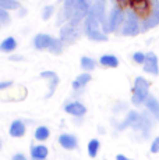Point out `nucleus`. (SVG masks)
Masks as SVG:
<instances>
[{
  "mask_svg": "<svg viewBox=\"0 0 159 160\" xmlns=\"http://www.w3.org/2000/svg\"><path fill=\"white\" fill-rule=\"evenodd\" d=\"M148 89H149V82L142 77L136 78L134 82V89H133V103L134 104H141L148 99Z\"/></svg>",
  "mask_w": 159,
  "mask_h": 160,
  "instance_id": "nucleus-1",
  "label": "nucleus"
},
{
  "mask_svg": "<svg viewBox=\"0 0 159 160\" xmlns=\"http://www.w3.org/2000/svg\"><path fill=\"white\" fill-rule=\"evenodd\" d=\"M98 24L99 21L96 18H94L92 15H87V20H85V32L87 36L92 41H98V42H105L108 39V36L105 33H102L98 28Z\"/></svg>",
  "mask_w": 159,
  "mask_h": 160,
  "instance_id": "nucleus-2",
  "label": "nucleus"
},
{
  "mask_svg": "<svg viewBox=\"0 0 159 160\" xmlns=\"http://www.w3.org/2000/svg\"><path fill=\"white\" fill-rule=\"evenodd\" d=\"M140 32L138 21H137V15L134 11H127V18L123 27V35L126 36H136Z\"/></svg>",
  "mask_w": 159,
  "mask_h": 160,
  "instance_id": "nucleus-3",
  "label": "nucleus"
},
{
  "mask_svg": "<svg viewBox=\"0 0 159 160\" xmlns=\"http://www.w3.org/2000/svg\"><path fill=\"white\" fill-rule=\"evenodd\" d=\"M78 2L80 0H64V4H63L62 10H60V13H59L57 24H62L64 21L73 18V15L75 13V8H77V6H78Z\"/></svg>",
  "mask_w": 159,
  "mask_h": 160,
  "instance_id": "nucleus-4",
  "label": "nucleus"
},
{
  "mask_svg": "<svg viewBox=\"0 0 159 160\" xmlns=\"http://www.w3.org/2000/svg\"><path fill=\"white\" fill-rule=\"evenodd\" d=\"M159 25V2L158 0H152V11L148 18H145L142 22V29H149Z\"/></svg>",
  "mask_w": 159,
  "mask_h": 160,
  "instance_id": "nucleus-5",
  "label": "nucleus"
},
{
  "mask_svg": "<svg viewBox=\"0 0 159 160\" xmlns=\"http://www.w3.org/2000/svg\"><path fill=\"white\" fill-rule=\"evenodd\" d=\"M130 6L138 15H142V17H146V18L149 17V14L152 11L149 0H130Z\"/></svg>",
  "mask_w": 159,
  "mask_h": 160,
  "instance_id": "nucleus-6",
  "label": "nucleus"
},
{
  "mask_svg": "<svg viewBox=\"0 0 159 160\" xmlns=\"http://www.w3.org/2000/svg\"><path fill=\"white\" fill-rule=\"evenodd\" d=\"M123 21V13L120 11V8H113L109 15L108 22L105 24V32H112L117 28Z\"/></svg>",
  "mask_w": 159,
  "mask_h": 160,
  "instance_id": "nucleus-7",
  "label": "nucleus"
},
{
  "mask_svg": "<svg viewBox=\"0 0 159 160\" xmlns=\"http://www.w3.org/2000/svg\"><path fill=\"white\" fill-rule=\"evenodd\" d=\"M77 36H78L77 27L71 25L70 22L67 24V25H64L62 28V31H60V39H62L63 43H73Z\"/></svg>",
  "mask_w": 159,
  "mask_h": 160,
  "instance_id": "nucleus-8",
  "label": "nucleus"
},
{
  "mask_svg": "<svg viewBox=\"0 0 159 160\" xmlns=\"http://www.w3.org/2000/svg\"><path fill=\"white\" fill-rule=\"evenodd\" d=\"M144 71L152 74V75H158L159 67H158V57L154 53H148L145 57V63H144Z\"/></svg>",
  "mask_w": 159,
  "mask_h": 160,
  "instance_id": "nucleus-9",
  "label": "nucleus"
},
{
  "mask_svg": "<svg viewBox=\"0 0 159 160\" xmlns=\"http://www.w3.org/2000/svg\"><path fill=\"white\" fill-rule=\"evenodd\" d=\"M42 78L45 79H49V93H48V98H50L53 95V92L56 91V87L59 84V77L56 75V72L53 71H44L41 74Z\"/></svg>",
  "mask_w": 159,
  "mask_h": 160,
  "instance_id": "nucleus-10",
  "label": "nucleus"
},
{
  "mask_svg": "<svg viewBox=\"0 0 159 160\" xmlns=\"http://www.w3.org/2000/svg\"><path fill=\"white\" fill-rule=\"evenodd\" d=\"M64 110H66L69 114H73V116H84L85 113H87V109H85L84 104L78 103V102H73V103H69L66 107H64Z\"/></svg>",
  "mask_w": 159,
  "mask_h": 160,
  "instance_id": "nucleus-11",
  "label": "nucleus"
},
{
  "mask_svg": "<svg viewBox=\"0 0 159 160\" xmlns=\"http://www.w3.org/2000/svg\"><path fill=\"white\" fill-rule=\"evenodd\" d=\"M50 43H52V38L46 33H39L33 39V45H35L36 49H46L50 46Z\"/></svg>",
  "mask_w": 159,
  "mask_h": 160,
  "instance_id": "nucleus-12",
  "label": "nucleus"
},
{
  "mask_svg": "<svg viewBox=\"0 0 159 160\" xmlns=\"http://www.w3.org/2000/svg\"><path fill=\"white\" fill-rule=\"evenodd\" d=\"M59 142L64 149H75L77 146V139H75L73 135H69V134H62L59 137Z\"/></svg>",
  "mask_w": 159,
  "mask_h": 160,
  "instance_id": "nucleus-13",
  "label": "nucleus"
},
{
  "mask_svg": "<svg viewBox=\"0 0 159 160\" xmlns=\"http://www.w3.org/2000/svg\"><path fill=\"white\" fill-rule=\"evenodd\" d=\"M24 134H25V125H24V122L20 121V120L14 121L10 127V135L14 138H21Z\"/></svg>",
  "mask_w": 159,
  "mask_h": 160,
  "instance_id": "nucleus-14",
  "label": "nucleus"
},
{
  "mask_svg": "<svg viewBox=\"0 0 159 160\" xmlns=\"http://www.w3.org/2000/svg\"><path fill=\"white\" fill-rule=\"evenodd\" d=\"M151 127H152V122H151V120L146 117V114L140 116V120L137 121V124L134 125V128L144 131V132H145V135H148V132H149V130H151Z\"/></svg>",
  "mask_w": 159,
  "mask_h": 160,
  "instance_id": "nucleus-15",
  "label": "nucleus"
},
{
  "mask_svg": "<svg viewBox=\"0 0 159 160\" xmlns=\"http://www.w3.org/2000/svg\"><path fill=\"white\" fill-rule=\"evenodd\" d=\"M145 104H146V109L154 114L155 118L159 120V102L158 100L154 96H148V99L145 100Z\"/></svg>",
  "mask_w": 159,
  "mask_h": 160,
  "instance_id": "nucleus-16",
  "label": "nucleus"
},
{
  "mask_svg": "<svg viewBox=\"0 0 159 160\" xmlns=\"http://www.w3.org/2000/svg\"><path fill=\"white\" fill-rule=\"evenodd\" d=\"M140 120V114H137L136 112H130L127 114V117H126V120L123 121V124H120L119 125V130H124L126 127H134V125L137 124V121Z\"/></svg>",
  "mask_w": 159,
  "mask_h": 160,
  "instance_id": "nucleus-17",
  "label": "nucleus"
},
{
  "mask_svg": "<svg viewBox=\"0 0 159 160\" xmlns=\"http://www.w3.org/2000/svg\"><path fill=\"white\" fill-rule=\"evenodd\" d=\"M31 155H32V158L36 160H45L48 156V148L44 145L33 146L31 149Z\"/></svg>",
  "mask_w": 159,
  "mask_h": 160,
  "instance_id": "nucleus-18",
  "label": "nucleus"
},
{
  "mask_svg": "<svg viewBox=\"0 0 159 160\" xmlns=\"http://www.w3.org/2000/svg\"><path fill=\"white\" fill-rule=\"evenodd\" d=\"M91 81V75L90 74H81V75H78L77 77V79L75 81H73V88L74 89H80V88H82L84 85H87L88 82Z\"/></svg>",
  "mask_w": 159,
  "mask_h": 160,
  "instance_id": "nucleus-19",
  "label": "nucleus"
},
{
  "mask_svg": "<svg viewBox=\"0 0 159 160\" xmlns=\"http://www.w3.org/2000/svg\"><path fill=\"white\" fill-rule=\"evenodd\" d=\"M100 64L105 67H112V68H115V67L119 66V60L116 58L115 56H112V54H106V56H102L100 57Z\"/></svg>",
  "mask_w": 159,
  "mask_h": 160,
  "instance_id": "nucleus-20",
  "label": "nucleus"
},
{
  "mask_svg": "<svg viewBox=\"0 0 159 160\" xmlns=\"http://www.w3.org/2000/svg\"><path fill=\"white\" fill-rule=\"evenodd\" d=\"M49 50L52 52V53H54V54H60L62 53V50H63V42H62V39H52V43L50 46H49Z\"/></svg>",
  "mask_w": 159,
  "mask_h": 160,
  "instance_id": "nucleus-21",
  "label": "nucleus"
},
{
  "mask_svg": "<svg viewBox=\"0 0 159 160\" xmlns=\"http://www.w3.org/2000/svg\"><path fill=\"white\" fill-rule=\"evenodd\" d=\"M20 7V3L16 0H0V8L3 10H16Z\"/></svg>",
  "mask_w": 159,
  "mask_h": 160,
  "instance_id": "nucleus-22",
  "label": "nucleus"
},
{
  "mask_svg": "<svg viewBox=\"0 0 159 160\" xmlns=\"http://www.w3.org/2000/svg\"><path fill=\"white\" fill-rule=\"evenodd\" d=\"M16 46H17V43H16V39L14 38H7V39H4V41L2 42V50H4V52H11V50H14L16 49Z\"/></svg>",
  "mask_w": 159,
  "mask_h": 160,
  "instance_id": "nucleus-23",
  "label": "nucleus"
},
{
  "mask_svg": "<svg viewBox=\"0 0 159 160\" xmlns=\"http://www.w3.org/2000/svg\"><path fill=\"white\" fill-rule=\"evenodd\" d=\"M81 68L85 70V71H91V70L95 68V61H94L91 57L84 56L81 58Z\"/></svg>",
  "mask_w": 159,
  "mask_h": 160,
  "instance_id": "nucleus-24",
  "label": "nucleus"
},
{
  "mask_svg": "<svg viewBox=\"0 0 159 160\" xmlns=\"http://www.w3.org/2000/svg\"><path fill=\"white\" fill-rule=\"evenodd\" d=\"M35 138L38 141H45V139H48L49 138V130L46 127H38L36 128V131H35Z\"/></svg>",
  "mask_w": 159,
  "mask_h": 160,
  "instance_id": "nucleus-25",
  "label": "nucleus"
},
{
  "mask_svg": "<svg viewBox=\"0 0 159 160\" xmlns=\"http://www.w3.org/2000/svg\"><path fill=\"white\" fill-rule=\"evenodd\" d=\"M98 150H99V141L98 139H91L88 143V153H90L91 158H95Z\"/></svg>",
  "mask_w": 159,
  "mask_h": 160,
  "instance_id": "nucleus-26",
  "label": "nucleus"
},
{
  "mask_svg": "<svg viewBox=\"0 0 159 160\" xmlns=\"http://www.w3.org/2000/svg\"><path fill=\"white\" fill-rule=\"evenodd\" d=\"M145 54H142L141 52H137V53H134V56H133V58H134V61L136 63H138V64H144L145 63Z\"/></svg>",
  "mask_w": 159,
  "mask_h": 160,
  "instance_id": "nucleus-27",
  "label": "nucleus"
},
{
  "mask_svg": "<svg viewBox=\"0 0 159 160\" xmlns=\"http://www.w3.org/2000/svg\"><path fill=\"white\" fill-rule=\"evenodd\" d=\"M52 14H53V6H46V7H45V10H44L42 17H44V20H49Z\"/></svg>",
  "mask_w": 159,
  "mask_h": 160,
  "instance_id": "nucleus-28",
  "label": "nucleus"
},
{
  "mask_svg": "<svg viewBox=\"0 0 159 160\" xmlns=\"http://www.w3.org/2000/svg\"><path fill=\"white\" fill-rule=\"evenodd\" d=\"M151 152H152V153H159V137L155 138L154 142H152V145H151Z\"/></svg>",
  "mask_w": 159,
  "mask_h": 160,
  "instance_id": "nucleus-29",
  "label": "nucleus"
},
{
  "mask_svg": "<svg viewBox=\"0 0 159 160\" xmlns=\"http://www.w3.org/2000/svg\"><path fill=\"white\" fill-rule=\"evenodd\" d=\"M8 20H10V17H8V13L6 10H3V8H0V21L2 22H8Z\"/></svg>",
  "mask_w": 159,
  "mask_h": 160,
  "instance_id": "nucleus-30",
  "label": "nucleus"
},
{
  "mask_svg": "<svg viewBox=\"0 0 159 160\" xmlns=\"http://www.w3.org/2000/svg\"><path fill=\"white\" fill-rule=\"evenodd\" d=\"M11 85V81H4V82H0V89H6Z\"/></svg>",
  "mask_w": 159,
  "mask_h": 160,
  "instance_id": "nucleus-31",
  "label": "nucleus"
},
{
  "mask_svg": "<svg viewBox=\"0 0 159 160\" xmlns=\"http://www.w3.org/2000/svg\"><path fill=\"white\" fill-rule=\"evenodd\" d=\"M11 160H27V158L24 155H21V153H18V155H14Z\"/></svg>",
  "mask_w": 159,
  "mask_h": 160,
  "instance_id": "nucleus-32",
  "label": "nucleus"
},
{
  "mask_svg": "<svg viewBox=\"0 0 159 160\" xmlns=\"http://www.w3.org/2000/svg\"><path fill=\"white\" fill-rule=\"evenodd\" d=\"M116 160H131V159H127L126 156H123V155H117L116 156Z\"/></svg>",
  "mask_w": 159,
  "mask_h": 160,
  "instance_id": "nucleus-33",
  "label": "nucleus"
},
{
  "mask_svg": "<svg viewBox=\"0 0 159 160\" xmlns=\"http://www.w3.org/2000/svg\"><path fill=\"white\" fill-rule=\"evenodd\" d=\"M117 2H119V4H120L121 7H124V6L127 4V0H117Z\"/></svg>",
  "mask_w": 159,
  "mask_h": 160,
  "instance_id": "nucleus-34",
  "label": "nucleus"
},
{
  "mask_svg": "<svg viewBox=\"0 0 159 160\" xmlns=\"http://www.w3.org/2000/svg\"><path fill=\"white\" fill-rule=\"evenodd\" d=\"M0 149H2V142H0Z\"/></svg>",
  "mask_w": 159,
  "mask_h": 160,
  "instance_id": "nucleus-35",
  "label": "nucleus"
}]
</instances>
